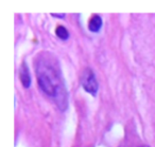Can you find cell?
<instances>
[{
  "label": "cell",
  "instance_id": "cell-1",
  "mask_svg": "<svg viewBox=\"0 0 155 147\" xmlns=\"http://www.w3.org/2000/svg\"><path fill=\"white\" fill-rule=\"evenodd\" d=\"M37 83L41 89L52 97L58 108L65 110L67 107V92L58 67L49 55L41 54L35 64Z\"/></svg>",
  "mask_w": 155,
  "mask_h": 147
},
{
  "label": "cell",
  "instance_id": "cell-2",
  "mask_svg": "<svg viewBox=\"0 0 155 147\" xmlns=\"http://www.w3.org/2000/svg\"><path fill=\"white\" fill-rule=\"evenodd\" d=\"M81 83L84 88L85 91H87L88 93L95 95L98 91V83L96 79L95 73L91 71V69L86 68L83 71V74L81 76Z\"/></svg>",
  "mask_w": 155,
  "mask_h": 147
},
{
  "label": "cell",
  "instance_id": "cell-3",
  "mask_svg": "<svg viewBox=\"0 0 155 147\" xmlns=\"http://www.w3.org/2000/svg\"><path fill=\"white\" fill-rule=\"evenodd\" d=\"M19 78L21 81L22 86L25 88H29L31 85V76H30V72H29L28 66H27L26 62H22L21 66L19 69Z\"/></svg>",
  "mask_w": 155,
  "mask_h": 147
},
{
  "label": "cell",
  "instance_id": "cell-4",
  "mask_svg": "<svg viewBox=\"0 0 155 147\" xmlns=\"http://www.w3.org/2000/svg\"><path fill=\"white\" fill-rule=\"evenodd\" d=\"M102 27V19L99 15H94L88 21V29L91 32H99Z\"/></svg>",
  "mask_w": 155,
  "mask_h": 147
},
{
  "label": "cell",
  "instance_id": "cell-5",
  "mask_svg": "<svg viewBox=\"0 0 155 147\" xmlns=\"http://www.w3.org/2000/svg\"><path fill=\"white\" fill-rule=\"evenodd\" d=\"M55 34H56V36H58L60 39H62V40H66V39H68V37H69V32L67 31V29L63 26L56 27Z\"/></svg>",
  "mask_w": 155,
  "mask_h": 147
},
{
  "label": "cell",
  "instance_id": "cell-6",
  "mask_svg": "<svg viewBox=\"0 0 155 147\" xmlns=\"http://www.w3.org/2000/svg\"><path fill=\"white\" fill-rule=\"evenodd\" d=\"M53 16H58V17H64V14H61V15H56V14H52Z\"/></svg>",
  "mask_w": 155,
  "mask_h": 147
},
{
  "label": "cell",
  "instance_id": "cell-7",
  "mask_svg": "<svg viewBox=\"0 0 155 147\" xmlns=\"http://www.w3.org/2000/svg\"><path fill=\"white\" fill-rule=\"evenodd\" d=\"M141 147H149V146H147V145H143V146H141Z\"/></svg>",
  "mask_w": 155,
  "mask_h": 147
}]
</instances>
